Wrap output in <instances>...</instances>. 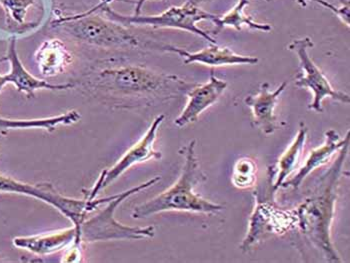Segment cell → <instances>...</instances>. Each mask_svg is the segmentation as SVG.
Here are the masks:
<instances>
[{
    "instance_id": "d6986e66",
    "label": "cell",
    "mask_w": 350,
    "mask_h": 263,
    "mask_svg": "<svg viewBox=\"0 0 350 263\" xmlns=\"http://www.w3.org/2000/svg\"><path fill=\"white\" fill-rule=\"evenodd\" d=\"M250 0H239L237 3L229 12L224 15H217L213 21L215 29L211 33L217 34L224 28L231 27L241 31L243 25L254 30L269 32L272 29L269 23H256L252 16L245 14V8L250 4Z\"/></svg>"
},
{
    "instance_id": "3957f363",
    "label": "cell",
    "mask_w": 350,
    "mask_h": 263,
    "mask_svg": "<svg viewBox=\"0 0 350 263\" xmlns=\"http://www.w3.org/2000/svg\"><path fill=\"white\" fill-rule=\"evenodd\" d=\"M196 140H191L181 148L180 154L185 155V165L176 182L163 193L135 206L131 213L133 219H146L166 211L215 214L224 210V206L209 202L194 191L196 185L206 180L196 156Z\"/></svg>"
},
{
    "instance_id": "30bf717a",
    "label": "cell",
    "mask_w": 350,
    "mask_h": 263,
    "mask_svg": "<svg viewBox=\"0 0 350 263\" xmlns=\"http://www.w3.org/2000/svg\"><path fill=\"white\" fill-rule=\"evenodd\" d=\"M164 118H165L164 114L157 116L149 126L146 135L138 140L135 146H131L113 167L101 172L98 180L94 183V187L90 191H84L85 198L90 200L97 198L100 191L111 185L114 181L118 180L129 168L139 165V163H146L150 159L159 161L162 158V153L155 150L154 143L157 141L159 126L164 122Z\"/></svg>"
},
{
    "instance_id": "8992f818",
    "label": "cell",
    "mask_w": 350,
    "mask_h": 263,
    "mask_svg": "<svg viewBox=\"0 0 350 263\" xmlns=\"http://www.w3.org/2000/svg\"><path fill=\"white\" fill-rule=\"evenodd\" d=\"M103 12L108 19L120 23L124 27L137 25V27L185 30L204 38L211 44H216L215 38L211 36V32L204 31L202 28L198 27V23L202 20H211L213 23L217 15L205 12L200 8V5H196L189 0L183 5L172 6L162 14L157 15H124L112 10L109 5L103 6L96 12Z\"/></svg>"
},
{
    "instance_id": "52a82bcc",
    "label": "cell",
    "mask_w": 350,
    "mask_h": 263,
    "mask_svg": "<svg viewBox=\"0 0 350 263\" xmlns=\"http://www.w3.org/2000/svg\"><path fill=\"white\" fill-rule=\"evenodd\" d=\"M0 193L23 194L46 202L57 209L77 227L81 225L90 213L107 202V197L95 198L94 200L85 197L82 199L68 197L58 193L51 183L29 184L2 174H0Z\"/></svg>"
},
{
    "instance_id": "7402d4cb",
    "label": "cell",
    "mask_w": 350,
    "mask_h": 263,
    "mask_svg": "<svg viewBox=\"0 0 350 263\" xmlns=\"http://www.w3.org/2000/svg\"><path fill=\"white\" fill-rule=\"evenodd\" d=\"M267 1H270V0H267ZM302 1H313L321 4V5H323L326 10H329L330 12H334L347 27H349V0H339V1L341 2V5L339 6V8L334 5V4L329 3L328 1H325V0H302Z\"/></svg>"
},
{
    "instance_id": "8fae6325",
    "label": "cell",
    "mask_w": 350,
    "mask_h": 263,
    "mask_svg": "<svg viewBox=\"0 0 350 263\" xmlns=\"http://www.w3.org/2000/svg\"><path fill=\"white\" fill-rule=\"evenodd\" d=\"M226 88L228 83L218 79L215 74V70H211L207 83L200 85L196 84L187 92L189 101L180 115L174 120V124L178 127H185L196 122L203 111L215 105Z\"/></svg>"
},
{
    "instance_id": "ac0fdd59",
    "label": "cell",
    "mask_w": 350,
    "mask_h": 263,
    "mask_svg": "<svg viewBox=\"0 0 350 263\" xmlns=\"http://www.w3.org/2000/svg\"><path fill=\"white\" fill-rule=\"evenodd\" d=\"M308 129L304 124H300L297 137L288 148L283 152L278 163L273 167V170L269 169L273 174L275 180L272 184L274 191L282 186L283 182L291 176L299 165L300 156L308 137Z\"/></svg>"
},
{
    "instance_id": "5b68a950",
    "label": "cell",
    "mask_w": 350,
    "mask_h": 263,
    "mask_svg": "<svg viewBox=\"0 0 350 263\" xmlns=\"http://www.w3.org/2000/svg\"><path fill=\"white\" fill-rule=\"evenodd\" d=\"M51 25L54 28H60L77 42L92 46L135 49L139 45V40L126 27L110 20L107 17H100L94 14L81 12L68 16H58Z\"/></svg>"
},
{
    "instance_id": "277c9868",
    "label": "cell",
    "mask_w": 350,
    "mask_h": 263,
    "mask_svg": "<svg viewBox=\"0 0 350 263\" xmlns=\"http://www.w3.org/2000/svg\"><path fill=\"white\" fill-rule=\"evenodd\" d=\"M161 180V176H155L142 184L127 189L122 193L114 194L113 197L103 204L101 209L97 208L94 214L88 215L83 222L77 227L79 241L84 243H99L110 240H142L153 238L155 236V227L153 225L129 226L120 223L114 217L116 209L127 198L135 194L153 186Z\"/></svg>"
},
{
    "instance_id": "9c48e42d",
    "label": "cell",
    "mask_w": 350,
    "mask_h": 263,
    "mask_svg": "<svg viewBox=\"0 0 350 263\" xmlns=\"http://www.w3.org/2000/svg\"><path fill=\"white\" fill-rule=\"evenodd\" d=\"M297 209H282L269 200L261 199L256 193V206L248 224V232L241 245L243 252H248L269 236H282L297 228Z\"/></svg>"
},
{
    "instance_id": "6da1fadb",
    "label": "cell",
    "mask_w": 350,
    "mask_h": 263,
    "mask_svg": "<svg viewBox=\"0 0 350 263\" xmlns=\"http://www.w3.org/2000/svg\"><path fill=\"white\" fill-rule=\"evenodd\" d=\"M86 92L118 109L150 107L187 94L196 83L142 66L95 70L81 81Z\"/></svg>"
},
{
    "instance_id": "e0dca14e",
    "label": "cell",
    "mask_w": 350,
    "mask_h": 263,
    "mask_svg": "<svg viewBox=\"0 0 350 263\" xmlns=\"http://www.w3.org/2000/svg\"><path fill=\"white\" fill-rule=\"evenodd\" d=\"M34 57L40 74L44 77L62 74L73 62L72 53L66 43L57 38L41 43Z\"/></svg>"
},
{
    "instance_id": "484cf974",
    "label": "cell",
    "mask_w": 350,
    "mask_h": 263,
    "mask_svg": "<svg viewBox=\"0 0 350 263\" xmlns=\"http://www.w3.org/2000/svg\"><path fill=\"white\" fill-rule=\"evenodd\" d=\"M189 1L192 2L193 4H196V5H200V4L204 3V2L208 1V0H189Z\"/></svg>"
},
{
    "instance_id": "5bb4252c",
    "label": "cell",
    "mask_w": 350,
    "mask_h": 263,
    "mask_svg": "<svg viewBox=\"0 0 350 263\" xmlns=\"http://www.w3.org/2000/svg\"><path fill=\"white\" fill-rule=\"evenodd\" d=\"M12 243L17 249L27 250L40 256L57 253L68 249L71 245H82L79 241V234L75 225L38 236L15 237Z\"/></svg>"
},
{
    "instance_id": "2e32d148",
    "label": "cell",
    "mask_w": 350,
    "mask_h": 263,
    "mask_svg": "<svg viewBox=\"0 0 350 263\" xmlns=\"http://www.w3.org/2000/svg\"><path fill=\"white\" fill-rule=\"evenodd\" d=\"M350 141V133L347 131L345 139H341L338 133L334 129H329L325 133V141L323 146L315 148L308 155L304 167L299 168V171L293 178H289L283 182V189L293 187V189H299L300 184L310 176L311 172L317 168L326 165L332 157L339 152L347 142Z\"/></svg>"
},
{
    "instance_id": "7a4b0ae2",
    "label": "cell",
    "mask_w": 350,
    "mask_h": 263,
    "mask_svg": "<svg viewBox=\"0 0 350 263\" xmlns=\"http://www.w3.org/2000/svg\"><path fill=\"white\" fill-rule=\"evenodd\" d=\"M349 141L339 150L337 158L319 178V183L304 204L297 208V227L326 262H341L332 239L339 182L349 155Z\"/></svg>"
},
{
    "instance_id": "ba28073f",
    "label": "cell",
    "mask_w": 350,
    "mask_h": 263,
    "mask_svg": "<svg viewBox=\"0 0 350 263\" xmlns=\"http://www.w3.org/2000/svg\"><path fill=\"white\" fill-rule=\"evenodd\" d=\"M314 43L310 38H298L288 45L289 51L295 53L299 59L301 73L297 77L295 85L300 88H308L313 94L312 102L308 105L310 111L323 113V101L329 98L341 103H349V94L334 89L323 74L321 68L314 64L310 55V49Z\"/></svg>"
},
{
    "instance_id": "4fadbf2b",
    "label": "cell",
    "mask_w": 350,
    "mask_h": 263,
    "mask_svg": "<svg viewBox=\"0 0 350 263\" xmlns=\"http://www.w3.org/2000/svg\"><path fill=\"white\" fill-rule=\"evenodd\" d=\"M161 51L175 53L185 59V64H200L208 66H237L248 64L254 66L259 61L256 56L237 55L228 47H220L217 44H211L196 53H189L183 49L174 45H163Z\"/></svg>"
},
{
    "instance_id": "d4e9b609",
    "label": "cell",
    "mask_w": 350,
    "mask_h": 263,
    "mask_svg": "<svg viewBox=\"0 0 350 263\" xmlns=\"http://www.w3.org/2000/svg\"><path fill=\"white\" fill-rule=\"evenodd\" d=\"M6 59V57L0 58V62L4 61ZM8 83H6L5 75L0 74V94H1L2 89H3L4 86L6 85Z\"/></svg>"
},
{
    "instance_id": "cb8c5ba5",
    "label": "cell",
    "mask_w": 350,
    "mask_h": 263,
    "mask_svg": "<svg viewBox=\"0 0 350 263\" xmlns=\"http://www.w3.org/2000/svg\"><path fill=\"white\" fill-rule=\"evenodd\" d=\"M113 1V0H111ZM146 0H137L135 5V15H139L142 14V8L144 4L146 3ZM161 1H166V0H161Z\"/></svg>"
},
{
    "instance_id": "44dd1931",
    "label": "cell",
    "mask_w": 350,
    "mask_h": 263,
    "mask_svg": "<svg viewBox=\"0 0 350 263\" xmlns=\"http://www.w3.org/2000/svg\"><path fill=\"white\" fill-rule=\"evenodd\" d=\"M34 4V0H0V5L5 10L8 18L23 25L27 10Z\"/></svg>"
},
{
    "instance_id": "603a6c76",
    "label": "cell",
    "mask_w": 350,
    "mask_h": 263,
    "mask_svg": "<svg viewBox=\"0 0 350 263\" xmlns=\"http://www.w3.org/2000/svg\"><path fill=\"white\" fill-rule=\"evenodd\" d=\"M110 2H111V0H100V3L97 4V5L94 6V8H92V10L85 12V14H94V12H96L97 10H100L101 8H103V6L108 5Z\"/></svg>"
},
{
    "instance_id": "ffe728a7",
    "label": "cell",
    "mask_w": 350,
    "mask_h": 263,
    "mask_svg": "<svg viewBox=\"0 0 350 263\" xmlns=\"http://www.w3.org/2000/svg\"><path fill=\"white\" fill-rule=\"evenodd\" d=\"M256 161L250 157H243L235 163L231 180H232L233 185L237 189H250L256 184Z\"/></svg>"
},
{
    "instance_id": "7c38bea8",
    "label": "cell",
    "mask_w": 350,
    "mask_h": 263,
    "mask_svg": "<svg viewBox=\"0 0 350 263\" xmlns=\"http://www.w3.org/2000/svg\"><path fill=\"white\" fill-rule=\"evenodd\" d=\"M286 86L287 81H283L274 92H270L269 83H261L256 94L244 99L245 105L252 109L254 124L265 135H272L280 127L275 109L278 98Z\"/></svg>"
},
{
    "instance_id": "9a60e30c",
    "label": "cell",
    "mask_w": 350,
    "mask_h": 263,
    "mask_svg": "<svg viewBox=\"0 0 350 263\" xmlns=\"http://www.w3.org/2000/svg\"><path fill=\"white\" fill-rule=\"evenodd\" d=\"M6 59L10 64V72L5 74L6 83L14 84L19 92L27 94L28 98L34 97L38 90H68L75 87L73 83L53 84L47 83L43 79H36L27 68L23 66V62L19 59L16 51V40L12 38L8 45Z\"/></svg>"
}]
</instances>
